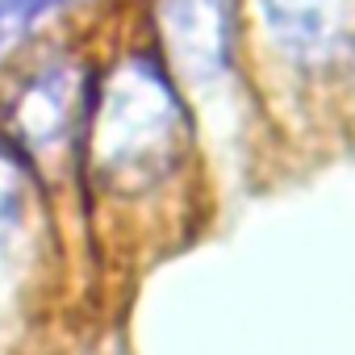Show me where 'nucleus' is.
Returning <instances> with one entry per match:
<instances>
[{
    "instance_id": "nucleus-3",
    "label": "nucleus",
    "mask_w": 355,
    "mask_h": 355,
    "mask_svg": "<svg viewBox=\"0 0 355 355\" xmlns=\"http://www.w3.org/2000/svg\"><path fill=\"white\" fill-rule=\"evenodd\" d=\"M268 38L305 67L355 59V0H255Z\"/></svg>"
},
{
    "instance_id": "nucleus-1",
    "label": "nucleus",
    "mask_w": 355,
    "mask_h": 355,
    "mask_svg": "<svg viewBox=\"0 0 355 355\" xmlns=\"http://www.w3.org/2000/svg\"><path fill=\"white\" fill-rule=\"evenodd\" d=\"M88 155L113 193H146L175 171L189 117L155 55H125L88 101Z\"/></svg>"
},
{
    "instance_id": "nucleus-6",
    "label": "nucleus",
    "mask_w": 355,
    "mask_h": 355,
    "mask_svg": "<svg viewBox=\"0 0 355 355\" xmlns=\"http://www.w3.org/2000/svg\"><path fill=\"white\" fill-rule=\"evenodd\" d=\"M42 13H46V0H0V55L21 46L34 34Z\"/></svg>"
},
{
    "instance_id": "nucleus-4",
    "label": "nucleus",
    "mask_w": 355,
    "mask_h": 355,
    "mask_svg": "<svg viewBox=\"0 0 355 355\" xmlns=\"http://www.w3.org/2000/svg\"><path fill=\"white\" fill-rule=\"evenodd\" d=\"M167 55L193 84H214L234 55V0H159Z\"/></svg>"
},
{
    "instance_id": "nucleus-7",
    "label": "nucleus",
    "mask_w": 355,
    "mask_h": 355,
    "mask_svg": "<svg viewBox=\"0 0 355 355\" xmlns=\"http://www.w3.org/2000/svg\"><path fill=\"white\" fill-rule=\"evenodd\" d=\"M63 5H80V0H46V9H63Z\"/></svg>"
},
{
    "instance_id": "nucleus-5",
    "label": "nucleus",
    "mask_w": 355,
    "mask_h": 355,
    "mask_svg": "<svg viewBox=\"0 0 355 355\" xmlns=\"http://www.w3.org/2000/svg\"><path fill=\"white\" fill-rule=\"evenodd\" d=\"M21 222H26V180H21L13 150L5 146L0 150V251H9Z\"/></svg>"
},
{
    "instance_id": "nucleus-2",
    "label": "nucleus",
    "mask_w": 355,
    "mask_h": 355,
    "mask_svg": "<svg viewBox=\"0 0 355 355\" xmlns=\"http://www.w3.org/2000/svg\"><path fill=\"white\" fill-rule=\"evenodd\" d=\"M84 117V76L71 63H46L30 71L5 101V146L13 155H51Z\"/></svg>"
}]
</instances>
